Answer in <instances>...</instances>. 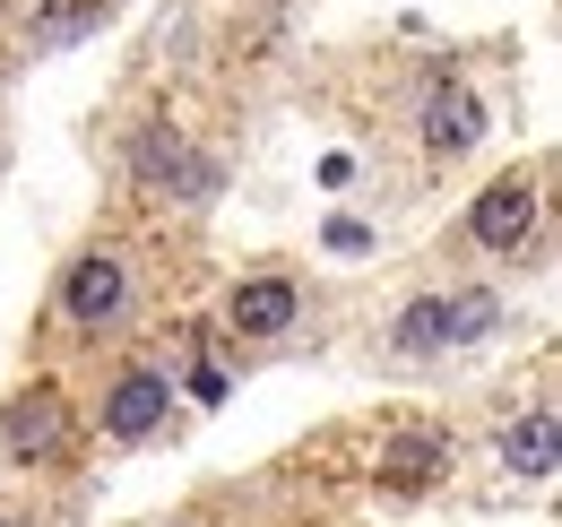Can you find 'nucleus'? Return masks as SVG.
<instances>
[{"mask_svg": "<svg viewBox=\"0 0 562 527\" xmlns=\"http://www.w3.org/2000/svg\"><path fill=\"white\" fill-rule=\"evenodd\" d=\"M0 450L18 467H44L70 450V397L53 390V381H35V390H18L0 406Z\"/></svg>", "mask_w": 562, "mask_h": 527, "instance_id": "obj_1", "label": "nucleus"}, {"mask_svg": "<svg viewBox=\"0 0 562 527\" xmlns=\"http://www.w3.org/2000/svg\"><path fill=\"white\" fill-rule=\"evenodd\" d=\"M131 173H139L147 191H173V199H209L216 191V165H200L191 138L173 131V122H147V131L131 138Z\"/></svg>", "mask_w": 562, "mask_h": 527, "instance_id": "obj_2", "label": "nucleus"}, {"mask_svg": "<svg viewBox=\"0 0 562 527\" xmlns=\"http://www.w3.org/2000/svg\"><path fill=\"white\" fill-rule=\"evenodd\" d=\"M61 312H70L78 329H113V321L131 312V260H122V251H87V260H70V277H61Z\"/></svg>", "mask_w": 562, "mask_h": 527, "instance_id": "obj_3", "label": "nucleus"}, {"mask_svg": "<svg viewBox=\"0 0 562 527\" xmlns=\"http://www.w3.org/2000/svg\"><path fill=\"white\" fill-rule=\"evenodd\" d=\"M468 234H476L485 251H519V243L537 234V173H502V182L468 208Z\"/></svg>", "mask_w": 562, "mask_h": 527, "instance_id": "obj_4", "label": "nucleus"}, {"mask_svg": "<svg viewBox=\"0 0 562 527\" xmlns=\"http://www.w3.org/2000/svg\"><path fill=\"white\" fill-rule=\"evenodd\" d=\"M165 415H173V381H165V372H122V381L104 390V433H113V441H156Z\"/></svg>", "mask_w": 562, "mask_h": 527, "instance_id": "obj_5", "label": "nucleus"}, {"mask_svg": "<svg viewBox=\"0 0 562 527\" xmlns=\"http://www.w3.org/2000/svg\"><path fill=\"white\" fill-rule=\"evenodd\" d=\"M294 312H303V294H294V277H278V268H260V277H243L225 294L234 337H278V329H294Z\"/></svg>", "mask_w": 562, "mask_h": 527, "instance_id": "obj_6", "label": "nucleus"}, {"mask_svg": "<svg viewBox=\"0 0 562 527\" xmlns=\"http://www.w3.org/2000/svg\"><path fill=\"white\" fill-rule=\"evenodd\" d=\"M476 138H485V104H476V87L450 78V87L424 96V147H432V156H468Z\"/></svg>", "mask_w": 562, "mask_h": 527, "instance_id": "obj_7", "label": "nucleus"}, {"mask_svg": "<svg viewBox=\"0 0 562 527\" xmlns=\"http://www.w3.org/2000/svg\"><path fill=\"white\" fill-rule=\"evenodd\" d=\"M554 450H562V433H554V406H528L510 433H502V467L519 475V484H546L554 475Z\"/></svg>", "mask_w": 562, "mask_h": 527, "instance_id": "obj_8", "label": "nucleus"}, {"mask_svg": "<svg viewBox=\"0 0 562 527\" xmlns=\"http://www.w3.org/2000/svg\"><path fill=\"white\" fill-rule=\"evenodd\" d=\"M104 18H113V0H44V9L26 18V35H35V53H61L78 35H95Z\"/></svg>", "mask_w": 562, "mask_h": 527, "instance_id": "obj_9", "label": "nucleus"}, {"mask_svg": "<svg viewBox=\"0 0 562 527\" xmlns=\"http://www.w3.org/2000/svg\"><path fill=\"white\" fill-rule=\"evenodd\" d=\"M390 346H398L407 363L441 355V346H450V303H441V294H416V303H407V312L390 321Z\"/></svg>", "mask_w": 562, "mask_h": 527, "instance_id": "obj_10", "label": "nucleus"}, {"mask_svg": "<svg viewBox=\"0 0 562 527\" xmlns=\"http://www.w3.org/2000/svg\"><path fill=\"white\" fill-rule=\"evenodd\" d=\"M432 475H441V441H432V433H398V441L381 450V484H390V493H424Z\"/></svg>", "mask_w": 562, "mask_h": 527, "instance_id": "obj_11", "label": "nucleus"}, {"mask_svg": "<svg viewBox=\"0 0 562 527\" xmlns=\"http://www.w3.org/2000/svg\"><path fill=\"white\" fill-rule=\"evenodd\" d=\"M450 303V346H476V337L493 329V294L485 285H468V294H441Z\"/></svg>", "mask_w": 562, "mask_h": 527, "instance_id": "obj_12", "label": "nucleus"}, {"mask_svg": "<svg viewBox=\"0 0 562 527\" xmlns=\"http://www.w3.org/2000/svg\"><path fill=\"white\" fill-rule=\"evenodd\" d=\"M0 527H18V519H0Z\"/></svg>", "mask_w": 562, "mask_h": 527, "instance_id": "obj_13", "label": "nucleus"}]
</instances>
